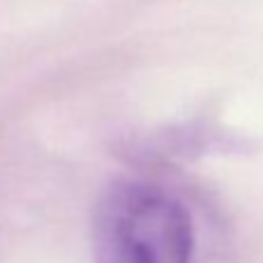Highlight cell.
<instances>
[{
  "label": "cell",
  "instance_id": "6da1fadb",
  "mask_svg": "<svg viewBox=\"0 0 263 263\" xmlns=\"http://www.w3.org/2000/svg\"><path fill=\"white\" fill-rule=\"evenodd\" d=\"M93 252L96 263H189L191 214L161 186L121 179L96 208Z\"/></svg>",
  "mask_w": 263,
  "mask_h": 263
}]
</instances>
